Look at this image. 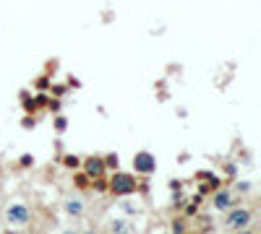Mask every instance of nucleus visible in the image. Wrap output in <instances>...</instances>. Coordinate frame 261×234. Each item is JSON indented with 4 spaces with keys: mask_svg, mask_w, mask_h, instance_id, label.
<instances>
[{
    "mask_svg": "<svg viewBox=\"0 0 261 234\" xmlns=\"http://www.w3.org/2000/svg\"><path fill=\"white\" fill-rule=\"evenodd\" d=\"M139 190V182H136L133 175H126V172H115V177L110 180V193L113 195H131Z\"/></svg>",
    "mask_w": 261,
    "mask_h": 234,
    "instance_id": "nucleus-1",
    "label": "nucleus"
},
{
    "mask_svg": "<svg viewBox=\"0 0 261 234\" xmlns=\"http://www.w3.org/2000/svg\"><path fill=\"white\" fill-rule=\"evenodd\" d=\"M6 218L13 226H24V224H29V218H32V211H29L24 203H13V206L6 208Z\"/></svg>",
    "mask_w": 261,
    "mask_h": 234,
    "instance_id": "nucleus-2",
    "label": "nucleus"
},
{
    "mask_svg": "<svg viewBox=\"0 0 261 234\" xmlns=\"http://www.w3.org/2000/svg\"><path fill=\"white\" fill-rule=\"evenodd\" d=\"M251 221H253V213L248 208H235V211L227 213V226L230 229H245Z\"/></svg>",
    "mask_w": 261,
    "mask_h": 234,
    "instance_id": "nucleus-3",
    "label": "nucleus"
},
{
    "mask_svg": "<svg viewBox=\"0 0 261 234\" xmlns=\"http://www.w3.org/2000/svg\"><path fill=\"white\" fill-rule=\"evenodd\" d=\"M105 172H107V167H105V159H99V156H89L84 162V175L89 180H102Z\"/></svg>",
    "mask_w": 261,
    "mask_h": 234,
    "instance_id": "nucleus-4",
    "label": "nucleus"
},
{
    "mask_svg": "<svg viewBox=\"0 0 261 234\" xmlns=\"http://www.w3.org/2000/svg\"><path fill=\"white\" fill-rule=\"evenodd\" d=\"M133 169L139 172V175H151V172L157 169V162H154V156L141 151V153H136L133 156Z\"/></svg>",
    "mask_w": 261,
    "mask_h": 234,
    "instance_id": "nucleus-5",
    "label": "nucleus"
},
{
    "mask_svg": "<svg viewBox=\"0 0 261 234\" xmlns=\"http://www.w3.org/2000/svg\"><path fill=\"white\" fill-rule=\"evenodd\" d=\"M230 203H233V195H230L227 190H220V193H214V206H217L220 211L230 208Z\"/></svg>",
    "mask_w": 261,
    "mask_h": 234,
    "instance_id": "nucleus-6",
    "label": "nucleus"
},
{
    "mask_svg": "<svg viewBox=\"0 0 261 234\" xmlns=\"http://www.w3.org/2000/svg\"><path fill=\"white\" fill-rule=\"evenodd\" d=\"M66 211H68L71 216H81V213H84V203L71 198V200H66Z\"/></svg>",
    "mask_w": 261,
    "mask_h": 234,
    "instance_id": "nucleus-7",
    "label": "nucleus"
},
{
    "mask_svg": "<svg viewBox=\"0 0 261 234\" xmlns=\"http://www.w3.org/2000/svg\"><path fill=\"white\" fill-rule=\"evenodd\" d=\"M63 164H66V167H71V169H79V167H81V159H76V156H66Z\"/></svg>",
    "mask_w": 261,
    "mask_h": 234,
    "instance_id": "nucleus-8",
    "label": "nucleus"
},
{
    "mask_svg": "<svg viewBox=\"0 0 261 234\" xmlns=\"http://www.w3.org/2000/svg\"><path fill=\"white\" fill-rule=\"evenodd\" d=\"M105 167H107V169H118V156H115V153L105 156Z\"/></svg>",
    "mask_w": 261,
    "mask_h": 234,
    "instance_id": "nucleus-9",
    "label": "nucleus"
},
{
    "mask_svg": "<svg viewBox=\"0 0 261 234\" xmlns=\"http://www.w3.org/2000/svg\"><path fill=\"white\" fill-rule=\"evenodd\" d=\"M173 229H175V231H183V229H186V221H175Z\"/></svg>",
    "mask_w": 261,
    "mask_h": 234,
    "instance_id": "nucleus-10",
    "label": "nucleus"
}]
</instances>
